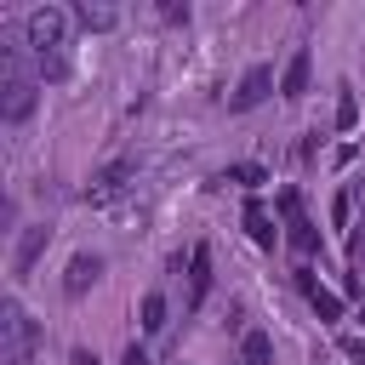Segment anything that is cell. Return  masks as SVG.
Returning a JSON list of instances; mask_svg holds the SVG:
<instances>
[{"label":"cell","instance_id":"9","mask_svg":"<svg viewBox=\"0 0 365 365\" xmlns=\"http://www.w3.org/2000/svg\"><path fill=\"white\" fill-rule=\"evenodd\" d=\"M205 291H211V251L194 245V251H188V308H200Z\"/></svg>","mask_w":365,"mask_h":365},{"label":"cell","instance_id":"19","mask_svg":"<svg viewBox=\"0 0 365 365\" xmlns=\"http://www.w3.org/2000/svg\"><path fill=\"white\" fill-rule=\"evenodd\" d=\"M120 365H148V354H143V348H137V342H131V348H125V354H120Z\"/></svg>","mask_w":365,"mask_h":365},{"label":"cell","instance_id":"2","mask_svg":"<svg viewBox=\"0 0 365 365\" xmlns=\"http://www.w3.org/2000/svg\"><path fill=\"white\" fill-rule=\"evenodd\" d=\"M23 34H29L34 57H51V51H63V34H68V11H57V6H34V11H29V23H23Z\"/></svg>","mask_w":365,"mask_h":365},{"label":"cell","instance_id":"20","mask_svg":"<svg viewBox=\"0 0 365 365\" xmlns=\"http://www.w3.org/2000/svg\"><path fill=\"white\" fill-rule=\"evenodd\" d=\"M68 365H97V354H86V348H74V354H68Z\"/></svg>","mask_w":365,"mask_h":365},{"label":"cell","instance_id":"1","mask_svg":"<svg viewBox=\"0 0 365 365\" xmlns=\"http://www.w3.org/2000/svg\"><path fill=\"white\" fill-rule=\"evenodd\" d=\"M34 348H40V325L23 314L17 297L0 302V365H34Z\"/></svg>","mask_w":365,"mask_h":365},{"label":"cell","instance_id":"17","mask_svg":"<svg viewBox=\"0 0 365 365\" xmlns=\"http://www.w3.org/2000/svg\"><path fill=\"white\" fill-rule=\"evenodd\" d=\"M262 177H268V171H262V165H251V160H245V165H228V182H245V188H257Z\"/></svg>","mask_w":365,"mask_h":365},{"label":"cell","instance_id":"13","mask_svg":"<svg viewBox=\"0 0 365 365\" xmlns=\"http://www.w3.org/2000/svg\"><path fill=\"white\" fill-rule=\"evenodd\" d=\"M245 234H251V240H257V245H262V251H274V240H279V234H274V222H268V211H262V205H245Z\"/></svg>","mask_w":365,"mask_h":365},{"label":"cell","instance_id":"6","mask_svg":"<svg viewBox=\"0 0 365 365\" xmlns=\"http://www.w3.org/2000/svg\"><path fill=\"white\" fill-rule=\"evenodd\" d=\"M268 91H274V68H268V63H257V68H245V80H240V91H234V108L245 114V108L268 103Z\"/></svg>","mask_w":365,"mask_h":365},{"label":"cell","instance_id":"12","mask_svg":"<svg viewBox=\"0 0 365 365\" xmlns=\"http://www.w3.org/2000/svg\"><path fill=\"white\" fill-rule=\"evenodd\" d=\"M279 91H285V97H302V91H308V51H291V63H285V74H279Z\"/></svg>","mask_w":365,"mask_h":365},{"label":"cell","instance_id":"16","mask_svg":"<svg viewBox=\"0 0 365 365\" xmlns=\"http://www.w3.org/2000/svg\"><path fill=\"white\" fill-rule=\"evenodd\" d=\"M336 125H342V131H354V125H359V103H354L348 91L336 97Z\"/></svg>","mask_w":365,"mask_h":365},{"label":"cell","instance_id":"7","mask_svg":"<svg viewBox=\"0 0 365 365\" xmlns=\"http://www.w3.org/2000/svg\"><path fill=\"white\" fill-rule=\"evenodd\" d=\"M297 285H302V297H308V308H314L319 319H342V297L325 291V285L314 279V268H297Z\"/></svg>","mask_w":365,"mask_h":365},{"label":"cell","instance_id":"10","mask_svg":"<svg viewBox=\"0 0 365 365\" xmlns=\"http://www.w3.org/2000/svg\"><path fill=\"white\" fill-rule=\"evenodd\" d=\"M97 274H103V257H86V251H80V257L68 262V274H63V291H68V297H80Z\"/></svg>","mask_w":365,"mask_h":365},{"label":"cell","instance_id":"8","mask_svg":"<svg viewBox=\"0 0 365 365\" xmlns=\"http://www.w3.org/2000/svg\"><path fill=\"white\" fill-rule=\"evenodd\" d=\"M46 240H51L46 222H40V228H23V240H17V251H11V279H23V274L34 268V257L46 251Z\"/></svg>","mask_w":365,"mask_h":365},{"label":"cell","instance_id":"5","mask_svg":"<svg viewBox=\"0 0 365 365\" xmlns=\"http://www.w3.org/2000/svg\"><path fill=\"white\" fill-rule=\"evenodd\" d=\"M279 211H285V228H291V245H297L302 257H314V251H319V234H314V222L302 217V200H297V188H285V194H279Z\"/></svg>","mask_w":365,"mask_h":365},{"label":"cell","instance_id":"4","mask_svg":"<svg viewBox=\"0 0 365 365\" xmlns=\"http://www.w3.org/2000/svg\"><path fill=\"white\" fill-rule=\"evenodd\" d=\"M131 177H137V165H131V160H108L103 171H91V182H86V200H91V205H103V200H114V194H120Z\"/></svg>","mask_w":365,"mask_h":365},{"label":"cell","instance_id":"14","mask_svg":"<svg viewBox=\"0 0 365 365\" xmlns=\"http://www.w3.org/2000/svg\"><path fill=\"white\" fill-rule=\"evenodd\" d=\"M74 17H80V29H114V11L108 6H91V0H80Z\"/></svg>","mask_w":365,"mask_h":365},{"label":"cell","instance_id":"18","mask_svg":"<svg viewBox=\"0 0 365 365\" xmlns=\"http://www.w3.org/2000/svg\"><path fill=\"white\" fill-rule=\"evenodd\" d=\"M348 217H354V194L342 188V194H336V205H331V222H336V228H348Z\"/></svg>","mask_w":365,"mask_h":365},{"label":"cell","instance_id":"15","mask_svg":"<svg viewBox=\"0 0 365 365\" xmlns=\"http://www.w3.org/2000/svg\"><path fill=\"white\" fill-rule=\"evenodd\" d=\"M143 331H148V336H154V331H165V297H160V291H148V297H143Z\"/></svg>","mask_w":365,"mask_h":365},{"label":"cell","instance_id":"3","mask_svg":"<svg viewBox=\"0 0 365 365\" xmlns=\"http://www.w3.org/2000/svg\"><path fill=\"white\" fill-rule=\"evenodd\" d=\"M29 114H34V80H29V74L0 80V120L17 125V120H29Z\"/></svg>","mask_w":365,"mask_h":365},{"label":"cell","instance_id":"21","mask_svg":"<svg viewBox=\"0 0 365 365\" xmlns=\"http://www.w3.org/2000/svg\"><path fill=\"white\" fill-rule=\"evenodd\" d=\"M348 354H354V359H365V342H359V336H354V342H348Z\"/></svg>","mask_w":365,"mask_h":365},{"label":"cell","instance_id":"11","mask_svg":"<svg viewBox=\"0 0 365 365\" xmlns=\"http://www.w3.org/2000/svg\"><path fill=\"white\" fill-rule=\"evenodd\" d=\"M240 365H274L268 331H245V336H240Z\"/></svg>","mask_w":365,"mask_h":365}]
</instances>
